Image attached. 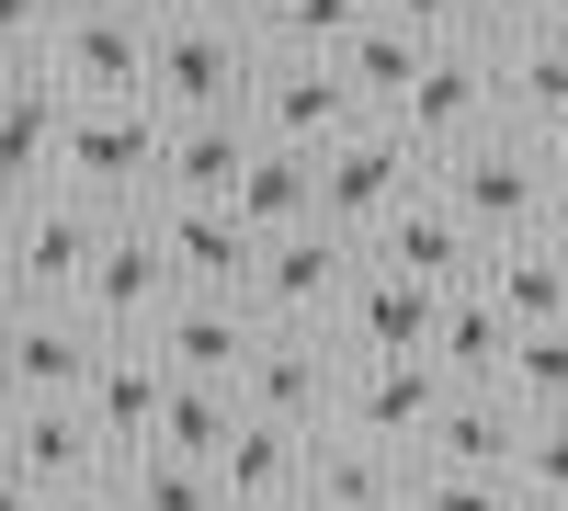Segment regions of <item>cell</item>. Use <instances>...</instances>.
<instances>
[{"mask_svg":"<svg viewBox=\"0 0 568 511\" xmlns=\"http://www.w3.org/2000/svg\"><path fill=\"white\" fill-rule=\"evenodd\" d=\"M444 182V205L478 227V239H546V205H557V182H568V149L557 136H524V125H489V136H466V149L433 160Z\"/></svg>","mask_w":568,"mask_h":511,"instance_id":"cell-1","label":"cell"},{"mask_svg":"<svg viewBox=\"0 0 568 511\" xmlns=\"http://www.w3.org/2000/svg\"><path fill=\"white\" fill-rule=\"evenodd\" d=\"M69 194L91 205H114V216H149L171 194V103H80L69 114V160H58Z\"/></svg>","mask_w":568,"mask_h":511,"instance_id":"cell-2","label":"cell"},{"mask_svg":"<svg viewBox=\"0 0 568 511\" xmlns=\"http://www.w3.org/2000/svg\"><path fill=\"white\" fill-rule=\"evenodd\" d=\"M273 45L240 12H160V69H149V103L171 114H240L251 80H262Z\"/></svg>","mask_w":568,"mask_h":511,"instance_id":"cell-3","label":"cell"},{"mask_svg":"<svg viewBox=\"0 0 568 511\" xmlns=\"http://www.w3.org/2000/svg\"><path fill=\"white\" fill-rule=\"evenodd\" d=\"M103 239H114V205L69 194V182L58 194H12V307H80Z\"/></svg>","mask_w":568,"mask_h":511,"instance_id":"cell-4","label":"cell"},{"mask_svg":"<svg viewBox=\"0 0 568 511\" xmlns=\"http://www.w3.org/2000/svg\"><path fill=\"white\" fill-rule=\"evenodd\" d=\"M409 194H433V149H420L409 125H387V114H364L342 149H318V216L329 227H353V239H375Z\"/></svg>","mask_w":568,"mask_h":511,"instance_id":"cell-5","label":"cell"},{"mask_svg":"<svg viewBox=\"0 0 568 511\" xmlns=\"http://www.w3.org/2000/svg\"><path fill=\"white\" fill-rule=\"evenodd\" d=\"M45 69H58L80 103H136L149 69H160V12H149V0H69Z\"/></svg>","mask_w":568,"mask_h":511,"instance_id":"cell-6","label":"cell"},{"mask_svg":"<svg viewBox=\"0 0 568 511\" xmlns=\"http://www.w3.org/2000/svg\"><path fill=\"white\" fill-rule=\"evenodd\" d=\"M353 273H364V239L353 227H284V239L262 251V273H251V307H262V330H329L342 318V296H353Z\"/></svg>","mask_w":568,"mask_h":511,"instance_id":"cell-7","label":"cell"},{"mask_svg":"<svg viewBox=\"0 0 568 511\" xmlns=\"http://www.w3.org/2000/svg\"><path fill=\"white\" fill-rule=\"evenodd\" d=\"M12 500H69V489H103L125 478V454L103 443V421H91L80 398H12Z\"/></svg>","mask_w":568,"mask_h":511,"instance_id":"cell-8","label":"cell"},{"mask_svg":"<svg viewBox=\"0 0 568 511\" xmlns=\"http://www.w3.org/2000/svg\"><path fill=\"white\" fill-rule=\"evenodd\" d=\"M182 296H194V285H182L160 216H114V239H103V262H91V285H80V307L103 318V341H149Z\"/></svg>","mask_w":568,"mask_h":511,"instance_id":"cell-9","label":"cell"},{"mask_svg":"<svg viewBox=\"0 0 568 511\" xmlns=\"http://www.w3.org/2000/svg\"><path fill=\"white\" fill-rule=\"evenodd\" d=\"M387 125H409L433 160H444V149H466V136H489V125H500V45H489V34L433 45V69L398 91V114H387Z\"/></svg>","mask_w":568,"mask_h":511,"instance_id":"cell-10","label":"cell"},{"mask_svg":"<svg viewBox=\"0 0 568 511\" xmlns=\"http://www.w3.org/2000/svg\"><path fill=\"white\" fill-rule=\"evenodd\" d=\"M342 387H353V341L342 330H262L240 398L262 421H296V432H329L342 421Z\"/></svg>","mask_w":568,"mask_h":511,"instance_id":"cell-11","label":"cell"},{"mask_svg":"<svg viewBox=\"0 0 568 511\" xmlns=\"http://www.w3.org/2000/svg\"><path fill=\"white\" fill-rule=\"evenodd\" d=\"M444 398H455V376L433 352H353V387H342V421H329V432H364V443L420 454L433 421H444Z\"/></svg>","mask_w":568,"mask_h":511,"instance_id":"cell-12","label":"cell"},{"mask_svg":"<svg viewBox=\"0 0 568 511\" xmlns=\"http://www.w3.org/2000/svg\"><path fill=\"white\" fill-rule=\"evenodd\" d=\"M251 125L273 136V149H342V136L364 125V91L342 80V58H262L251 80Z\"/></svg>","mask_w":568,"mask_h":511,"instance_id":"cell-13","label":"cell"},{"mask_svg":"<svg viewBox=\"0 0 568 511\" xmlns=\"http://www.w3.org/2000/svg\"><path fill=\"white\" fill-rule=\"evenodd\" d=\"M69 114H80V91L45 58H0V160H12V194H58Z\"/></svg>","mask_w":568,"mask_h":511,"instance_id":"cell-14","label":"cell"},{"mask_svg":"<svg viewBox=\"0 0 568 511\" xmlns=\"http://www.w3.org/2000/svg\"><path fill=\"white\" fill-rule=\"evenodd\" d=\"M103 318L91 307H12V398H91V376H103Z\"/></svg>","mask_w":568,"mask_h":511,"instance_id":"cell-15","label":"cell"},{"mask_svg":"<svg viewBox=\"0 0 568 511\" xmlns=\"http://www.w3.org/2000/svg\"><path fill=\"white\" fill-rule=\"evenodd\" d=\"M375 262H387V273H420V285H478V273H489V239H478V227H466L455 205H444V182H433V194H409L387 227H375V239H364Z\"/></svg>","mask_w":568,"mask_h":511,"instance_id":"cell-16","label":"cell"},{"mask_svg":"<svg viewBox=\"0 0 568 511\" xmlns=\"http://www.w3.org/2000/svg\"><path fill=\"white\" fill-rule=\"evenodd\" d=\"M262 149L273 136L251 125V103L240 114H171V194L160 205H240V182H251Z\"/></svg>","mask_w":568,"mask_h":511,"instance_id":"cell-17","label":"cell"},{"mask_svg":"<svg viewBox=\"0 0 568 511\" xmlns=\"http://www.w3.org/2000/svg\"><path fill=\"white\" fill-rule=\"evenodd\" d=\"M149 216H160V239H171V262H182L194 296H251V273H262L273 239L240 205H149Z\"/></svg>","mask_w":568,"mask_h":511,"instance_id":"cell-18","label":"cell"},{"mask_svg":"<svg viewBox=\"0 0 568 511\" xmlns=\"http://www.w3.org/2000/svg\"><path fill=\"white\" fill-rule=\"evenodd\" d=\"M433 318H444V285H420V273H387L364 251V273H353V296H342V330L353 352H433Z\"/></svg>","mask_w":568,"mask_h":511,"instance_id":"cell-19","label":"cell"},{"mask_svg":"<svg viewBox=\"0 0 568 511\" xmlns=\"http://www.w3.org/2000/svg\"><path fill=\"white\" fill-rule=\"evenodd\" d=\"M149 341L171 352V376H227V387H240L251 352H262V307L251 296H182Z\"/></svg>","mask_w":568,"mask_h":511,"instance_id":"cell-20","label":"cell"},{"mask_svg":"<svg viewBox=\"0 0 568 511\" xmlns=\"http://www.w3.org/2000/svg\"><path fill=\"white\" fill-rule=\"evenodd\" d=\"M80 409L103 421L114 454H149V443H160V409H171V352H160V341H114Z\"/></svg>","mask_w":568,"mask_h":511,"instance_id":"cell-21","label":"cell"},{"mask_svg":"<svg viewBox=\"0 0 568 511\" xmlns=\"http://www.w3.org/2000/svg\"><path fill=\"white\" fill-rule=\"evenodd\" d=\"M420 454L398 443H364V432H318V467H307V511H409Z\"/></svg>","mask_w":568,"mask_h":511,"instance_id":"cell-22","label":"cell"},{"mask_svg":"<svg viewBox=\"0 0 568 511\" xmlns=\"http://www.w3.org/2000/svg\"><path fill=\"white\" fill-rule=\"evenodd\" d=\"M524 432H535V409L511 398V387H455L420 454H433V467H489V478H511V467H524Z\"/></svg>","mask_w":568,"mask_h":511,"instance_id":"cell-23","label":"cell"},{"mask_svg":"<svg viewBox=\"0 0 568 511\" xmlns=\"http://www.w3.org/2000/svg\"><path fill=\"white\" fill-rule=\"evenodd\" d=\"M511 352H524V318H511L489 285H455L444 318H433V364H444L455 387H500V376H511Z\"/></svg>","mask_w":568,"mask_h":511,"instance_id":"cell-24","label":"cell"},{"mask_svg":"<svg viewBox=\"0 0 568 511\" xmlns=\"http://www.w3.org/2000/svg\"><path fill=\"white\" fill-rule=\"evenodd\" d=\"M307 467H318V432L296 421H240V443L216 454V478H227V511H251V500H307Z\"/></svg>","mask_w":568,"mask_h":511,"instance_id":"cell-25","label":"cell"},{"mask_svg":"<svg viewBox=\"0 0 568 511\" xmlns=\"http://www.w3.org/2000/svg\"><path fill=\"white\" fill-rule=\"evenodd\" d=\"M500 125H524V136H557V149H568V34L500 45Z\"/></svg>","mask_w":568,"mask_h":511,"instance_id":"cell-26","label":"cell"},{"mask_svg":"<svg viewBox=\"0 0 568 511\" xmlns=\"http://www.w3.org/2000/svg\"><path fill=\"white\" fill-rule=\"evenodd\" d=\"M478 285L524 318V330H568V251H557V239H500Z\"/></svg>","mask_w":568,"mask_h":511,"instance_id":"cell-27","label":"cell"},{"mask_svg":"<svg viewBox=\"0 0 568 511\" xmlns=\"http://www.w3.org/2000/svg\"><path fill=\"white\" fill-rule=\"evenodd\" d=\"M240 421H251V398L227 387V376H171V409H160V454H216L240 443Z\"/></svg>","mask_w":568,"mask_h":511,"instance_id":"cell-28","label":"cell"},{"mask_svg":"<svg viewBox=\"0 0 568 511\" xmlns=\"http://www.w3.org/2000/svg\"><path fill=\"white\" fill-rule=\"evenodd\" d=\"M240 216L262 227V239H284V227H318V149H262L251 182H240Z\"/></svg>","mask_w":568,"mask_h":511,"instance_id":"cell-29","label":"cell"},{"mask_svg":"<svg viewBox=\"0 0 568 511\" xmlns=\"http://www.w3.org/2000/svg\"><path fill=\"white\" fill-rule=\"evenodd\" d=\"M433 69V34H409V23H364L353 45H342V80L364 91V114H398V91Z\"/></svg>","mask_w":568,"mask_h":511,"instance_id":"cell-30","label":"cell"},{"mask_svg":"<svg viewBox=\"0 0 568 511\" xmlns=\"http://www.w3.org/2000/svg\"><path fill=\"white\" fill-rule=\"evenodd\" d=\"M125 500L136 511H227V478L205 467V454H125Z\"/></svg>","mask_w":568,"mask_h":511,"instance_id":"cell-31","label":"cell"},{"mask_svg":"<svg viewBox=\"0 0 568 511\" xmlns=\"http://www.w3.org/2000/svg\"><path fill=\"white\" fill-rule=\"evenodd\" d=\"M364 23H387V0H284L262 45H284V58H342Z\"/></svg>","mask_w":568,"mask_h":511,"instance_id":"cell-32","label":"cell"},{"mask_svg":"<svg viewBox=\"0 0 568 511\" xmlns=\"http://www.w3.org/2000/svg\"><path fill=\"white\" fill-rule=\"evenodd\" d=\"M409 511H535V500H524V478H489V467H433V454H420Z\"/></svg>","mask_w":568,"mask_h":511,"instance_id":"cell-33","label":"cell"},{"mask_svg":"<svg viewBox=\"0 0 568 511\" xmlns=\"http://www.w3.org/2000/svg\"><path fill=\"white\" fill-rule=\"evenodd\" d=\"M511 398L535 409V421H557L568 409V330H524V352H511V376H500Z\"/></svg>","mask_w":568,"mask_h":511,"instance_id":"cell-34","label":"cell"},{"mask_svg":"<svg viewBox=\"0 0 568 511\" xmlns=\"http://www.w3.org/2000/svg\"><path fill=\"white\" fill-rule=\"evenodd\" d=\"M511 478H524V500H535V511H568V409L524 432V467H511Z\"/></svg>","mask_w":568,"mask_h":511,"instance_id":"cell-35","label":"cell"},{"mask_svg":"<svg viewBox=\"0 0 568 511\" xmlns=\"http://www.w3.org/2000/svg\"><path fill=\"white\" fill-rule=\"evenodd\" d=\"M69 23V0H0V58H45Z\"/></svg>","mask_w":568,"mask_h":511,"instance_id":"cell-36","label":"cell"},{"mask_svg":"<svg viewBox=\"0 0 568 511\" xmlns=\"http://www.w3.org/2000/svg\"><path fill=\"white\" fill-rule=\"evenodd\" d=\"M557 12L568 0H478V34L489 45H535V34H557Z\"/></svg>","mask_w":568,"mask_h":511,"instance_id":"cell-37","label":"cell"},{"mask_svg":"<svg viewBox=\"0 0 568 511\" xmlns=\"http://www.w3.org/2000/svg\"><path fill=\"white\" fill-rule=\"evenodd\" d=\"M387 23H409V34L455 45V34H478V0H387Z\"/></svg>","mask_w":568,"mask_h":511,"instance_id":"cell-38","label":"cell"},{"mask_svg":"<svg viewBox=\"0 0 568 511\" xmlns=\"http://www.w3.org/2000/svg\"><path fill=\"white\" fill-rule=\"evenodd\" d=\"M45 511H136V500H125V478H103V489H69V500H45Z\"/></svg>","mask_w":568,"mask_h":511,"instance_id":"cell-39","label":"cell"},{"mask_svg":"<svg viewBox=\"0 0 568 511\" xmlns=\"http://www.w3.org/2000/svg\"><path fill=\"white\" fill-rule=\"evenodd\" d=\"M216 12H240L251 34H273V12H284V0H216Z\"/></svg>","mask_w":568,"mask_h":511,"instance_id":"cell-40","label":"cell"},{"mask_svg":"<svg viewBox=\"0 0 568 511\" xmlns=\"http://www.w3.org/2000/svg\"><path fill=\"white\" fill-rule=\"evenodd\" d=\"M546 239H557V251H568V182H557V205H546Z\"/></svg>","mask_w":568,"mask_h":511,"instance_id":"cell-41","label":"cell"},{"mask_svg":"<svg viewBox=\"0 0 568 511\" xmlns=\"http://www.w3.org/2000/svg\"><path fill=\"white\" fill-rule=\"evenodd\" d=\"M149 12H216V0H149Z\"/></svg>","mask_w":568,"mask_h":511,"instance_id":"cell-42","label":"cell"},{"mask_svg":"<svg viewBox=\"0 0 568 511\" xmlns=\"http://www.w3.org/2000/svg\"><path fill=\"white\" fill-rule=\"evenodd\" d=\"M251 511H307V500H251Z\"/></svg>","mask_w":568,"mask_h":511,"instance_id":"cell-43","label":"cell"},{"mask_svg":"<svg viewBox=\"0 0 568 511\" xmlns=\"http://www.w3.org/2000/svg\"><path fill=\"white\" fill-rule=\"evenodd\" d=\"M12 511H45V500H12Z\"/></svg>","mask_w":568,"mask_h":511,"instance_id":"cell-44","label":"cell"},{"mask_svg":"<svg viewBox=\"0 0 568 511\" xmlns=\"http://www.w3.org/2000/svg\"><path fill=\"white\" fill-rule=\"evenodd\" d=\"M557 34H568V12H557Z\"/></svg>","mask_w":568,"mask_h":511,"instance_id":"cell-45","label":"cell"}]
</instances>
